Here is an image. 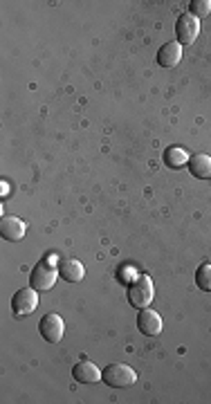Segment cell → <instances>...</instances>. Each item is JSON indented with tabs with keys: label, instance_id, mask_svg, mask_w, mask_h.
<instances>
[{
	"label": "cell",
	"instance_id": "10",
	"mask_svg": "<svg viewBox=\"0 0 211 404\" xmlns=\"http://www.w3.org/2000/svg\"><path fill=\"white\" fill-rule=\"evenodd\" d=\"M72 377L79 384H95L101 379V371L92 362H79L72 368Z\"/></svg>",
	"mask_w": 211,
	"mask_h": 404
},
{
	"label": "cell",
	"instance_id": "6",
	"mask_svg": "<svg viewBox=\"0 0 211 404\" xmlns=\"http://www.w3.org/2000/svg\"><path fill=\"white\" fill-rule=\"evenodd\" d=\"M39 330H41V334H43V339L45 341H50V344H58L63 339V332H65V323H63V319L58 317V315H54V313H48L43 319H41V323H39Z\"/></svg>",
	"mask_w": 211,
	"mask_h": 404
},
{
	"label": "cell",
	"instance_id": "1",
	"mask_svg": "<svg viewBox=\"0 0 211 404\" xmlns=\"http://www.w3.org/2000/svg\"><path fill=\"white\" fill-rule=\"evenodd\" d=\"M155 290H153V281H151L148 274H137L131 287H128V301H131L133 308L142 310L148 308V304L153 301Z\"/></svg>",
	"mask_w": 211,
	"mask_h": 404
},
{
	"label": "cell",
	"instance_id": "12",
	"mask_svg": "<svg viewBox=\"0 0 211 404\" xmlns=\"http://www.w3.org/2000/svg\"><path fill=\"white\" fill-rule=\"evenodd\" d=\"M58 274H61L68 283H79V281L86 276V268H84V265H81L79 261L68 259V261L61 263V268H58Z\"/></svg>",
	"mask_w": 211,
	"mask_h": 404
},
{
	"label": "cell",
	"instance_id": "11",
	"mask_svg": "<svg viewBox=\"0 0 211 404\" xmlns=\"http://www.w3.org/2000/svg\"><path fill=\"white\" fill-rule=\"evenodd\" d=\"M189 171L198 180H211V157L205 153H198L189 159Z\"/></svg>",
	"mask_w": 211,
	"mask_h": 404
},
{
	"label": "cell",
	"instance_id": "7",
	"mask_svg": "<svg viewBox=\"0 0 211 404\" xmlns=\"http://www.w3.org/2000/svg\"><path fill=\"white\" fill-rule=\"evenodd\" d=\"M137 328H139V332L148 334V337H155V334L162 332V319L155 310L142 308L137 315Z\"/></svg>",
	"mask_w": 211,
	"mask_h": 404
},
{
	"label": "cell",
	"instance_id": "15",
	"mask_svg": "<svg viewBox=\"0 0 211 404\" xmlns=\"http://www.w3.org/2000/svg\"><path fill=\"white\" fill-rule=\"evenodd\" d=\"M189 14H193L196 18H205L207 14H211V3L209 0H193Z\"/></svg>",
	"mask_w": 211,
	"mask_h": 404
},
{
	"label": "cell",
	"instance_id": "14",
	"mask_svg": "<svg viewBox=\"0 0 211 404\" xmlns=\"http://www.w3.org/2000/svg\"><path fill=\"white\" fill-rule=\"evenodd\" d=\"M196 283L203 292H211V263H203L196 272Z\"/></svg>",
	"mask_w": 211,
	"mask_h": 404
},
{
	"label": "cell",
	"instance_id": "4",
	"mask_svg": "<svg viewBox=\"0 0 211 404\" xmlns=\"http://www.w3.org/2000/svg\"><path fill=\"white\" fill-rule=\"evenodd\" d=\"M198 34H200V20H198L193 14H180L178 22H175V39H178L180 45H191Z\"/></svg>",
	"mask_w": 211,
	"mask_h": 404
},
{
	"label": "cell",
	"instance_id": "2",
	"mask_svg": "<svg viewBox=\"0 0 211 404\" xmlns=\"http://www.w3.org/2000/svg\"><path fill=\"white\" fill-rule=\"evenodd\" d=\"M101 379L113 389H126V386H133L137 382V373L126 364H110V366L103 368Z\"/></svg>",
	"mask_w": 211,
	"mask_h": 404
},
{
	"label": "cell",
	"instance_id": "8",
	"mask_svg": "<svg viewBox=\"0 0 211 404\" xmlns=\"http://www.w3.org/2000/svg\"><path fill=\"white\" fill-rule=\"evenodd\" d=\"M27 227L25 223L20 221L16 216H3V221H0V236L5 240H20L25 236Z\"/></svg>",
	"mask_w": 211,
	"mask_h": 404
},
{
	"label": "cell",
	"instance_id": "5",
	"mask_svg": "<svg viewBox=\"0 0 211 404\" xmlns=\"http://www.w3.org/2000/svg\"><path fill=\"white\" fill-rule=\"evenodd\" d=\"M39 306V290L34 287H25V290H18L11 299V310H14L16 317H27L32 315Z\"/></svg>",
	"mask_w": 211,
	"mask_h": 404
},
{
	"label": "cell",
	"instance_id": "9",
	"mask_svg": "<svg viewBox=\"0 0 211 404\" xmlns=\"http://www.w3.org/2000/svg\"><path fill=\"white\" fill-rule=\"evenodd\" d=\"M182 59V45L178 41H171L167 45H162L158 52V63L162 67H175Z\"/></svg>",
	"mask_w": 211,
	"mask_h": 404
},
{
	"label": "cell",
	"instance_id": "3",
	"mask_svg": "<svg viewBox=\"0 0 211 404\" xmlns=\"http://www.w3.org/2000/svg\"><path fill=\"white\" fill-rule=\"evenodd\" d=\"M58 270H56V265L50 263V261H41L34 265V270L30 274V281H32V287L34 290H39V292H48L50 287H54L56 279H58Z\"/></svg>",
	"mask_w": 211,
	"mask_h": 404
},
{
	"label": "cell",
	"instance_id": "13",
	"mask_svg": "<svg viewBox=\"0 0 211 404\" xmlns=\"http://www.w3.org/2000/svg\"><path fill=\"white\" fill-rule=\"evenodd\" d=\"M186 162H189V155H186V151L180 146H169L167 151H164V164L169 169H182Z\"/></svg>",
	"mask_w": 211,
	"mask_h": 404
}]
</instances>
